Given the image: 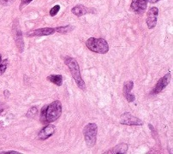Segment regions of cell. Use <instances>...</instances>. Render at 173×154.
<instances>
[{"label": "cell", "instance_id": "cell-1", "mask_svg": "<svg viewBox=\"0 0 173 154\" xmlns=\"http://www.w3.org/2000/svg\"><path fill=\"white\" fill-rule=\"evenodd\" d=\"M62 114V104L59 100L43 106L40 110V121L42 123H51L55 122Z\"/></svg>", "mask_w": 173, "mask_h": 154}, {"label": "cell", "instance_id": "cell-2", "mask_svg": "<svg viewBox=\"0 0 173 154\" xmlns=\"http://www.w3.org/2000/svg\"><path fill=\"white\" fill-rule=\"evenodd\" d=\"M64 63L70 69V71H71V74L74 78L78 87H80L81 89L85 90L86 86H85V83L81 78V75L80 67H79V64L76 62V60L73 58L66 57V58H64Z\"/></svg>", "mask_w": 173, "mask_h": 154}, {"label": "cell", "instance_id": "cell-3", "mask_svg": "<svg viewBox=\"0 0 173 154\" xmlns=\"http://www.w3.org/2000/svg\"><path fill=\"white\" fill-rule=\"evenodd\" d=\"M86 47L91 51L99 53V54H105L109 51V45L106 39L104 38H96L91 37L86 42Z\"/></svg>", "mask_w": 173, "mask_h": 154}, {"label": "cell", "instance_id": "cell-4", "mask_svg": "<svg viewBox=\"0 0 173 154\" xmlns=\"http://www.w3.org/2000/svg\"><path fill=\"white\" fill-rule=\"evenodd\" d=\"M98 127L95 123H88L83 128V135L86 145L93 147L96 143Z\"/></svg>", "mask_w": 173, "mask_h": 154}, {"label": "cell", "instance_id": "cell-5", "mask_svg": "<svg viewBox=\"0 0 173 154\" xmlns=\"http://www.w3.org/2000/svg\"><path fill=\"white\" fill-rule=\"evenodd\" d=\"M120 122L122 124H124V125H136V126H141L142 125V121L141 119L135 117L133 115H131L130 113L128 112H124L121 116V120H120Z\"/></svg>", "mask_w": 173, "mask_h": 154}, {"label": "cell", "instance_id": "cell-6", "mask_svg": "<svg viewBox=\"0 0 173 154\" xmlns=\"http://www.w3.org/2000/svg\"><path fill=\"white\" fill-rule=\"evenodd\" d=\"M159 16V10L156 7H152L149 9L148 13V18H147V24L149 29L155 28L157 25V19Z\"/></svg>", "mask_w": 173, "mask_h": 154}, {"label": "cell", "instance_id": "cell-7", "mask_svg": "<svg viewBox=\"0 0 173 154\" xmlns=\"http://www.w3.org/2000/svg\"><path fill=\"white\" fill-rule=\"evenodd\" d=\"M170 80V73H167L164 75L162 78L160 79V80L158 81V83L156 84V86L154 87V90L152 91L153 94H158L160 93L161 91H163L165 87H167V85L169 84Z\"/></svg>", "mask_w": 173, "mask_h": 154}, {"label": "cell", "instance_id": "cell-8", "mask_svg": "<svg viewBox=\"0 0 173 154\" xmlns=\"http://www.w3.org/2000/svg\"><path fill=\"white\" fill-rule=\"evenodd\" d=\"M56 130V127L52 124H49V125L45 126V128H43L39 131L38 135V139L39 141H45L51 136L53 135Z\"/></svg>", "mask_w": 173, "mask_h": 154}, {"label": "cell", "instance_id": "cell-9", "mask_svg": "<svg viewBox=\"0 0 173 154\" xmlns=\"http://www.w3.org/2000/svg\"><path fill=\"white\" fill-rule=\"evenodd\" d=\"M134 87V82L132 80H128L126 81L123 85V95H124L125 99L128 100V102H133L135 101V97L130 92L133 89Z\"/></svg>", "mask_w": 173, "mask_h": 154}, {"label": "cell", "instance_id": "cell-10", "mask_svg": "<svg viewBox=\"0 0 173 154\" xmlns=\"http://www.w3.org/2000/svg\"><path fill=\"white\" fill-rule=\"evenodd\" d=\"M55 31V28H39L36 30H33L31 32H29L27 33L28 37H34V36H44V35H51L53 34Z\"/></svg>", "mask_w": 173, "mask_h": 154}, {"label": "cell", "instance_id": "cell-11", "mask_svg": "<svg viewBox=\"0 0 173 154\" xmlns=\"http://www.w3.org/2000/svg\"><path fill=\"white\" fill-rule=\"evenodd\" d=\"M148 6V1L147 0H132L131 10L135 12L142 13L144 12Z\"/></svg>", "mask_w": 173, "mask_h": 154}, {"label": "cell", "instance_id": "cell-12", "mask_svg": "<svg viewBox=\"0 0 173 154\" xmlns=\"http://www.w3.org/2000/svg\"><path fill=\"white\" fill-rule=\"evenodd\" d=\"M13 31H14V36H15V39H16L17 48L20 51V52H23V49H24V41H23V33H22L21 30L18 28L16 29L14 28Z\"/></svg>", "mask_w": 173, "mask_h": 154}, {"label": "cell", "instance_id": "cell-13", "mask_svg": "<svg viewBox=\"0 0 173 154\" xmlns=\"http://www.w3.org/2000/svg\"><path fill=\"white\" fill-rule=\"evenodd\" d=\"M128 146L126 143H122L118 146H116L112 149H110L109 151H106L105 153L106 154H113V153H126L128 151Z\"/></svg>", "mask_w": 173, "mask_h": 154}, {"label": "cell", "instance_id": "cell-14", "mask_svg": "<svg viewBox=\"0 0 173 154\" xmlns=\"http://www.w3.org/2000/svg\"><path fill=\"white\" fill-rule=\"evenodd\" d=\"M71 12L76 16H81L85 15V14H86V13H88V9L86 8L85 6H83V5H81L80 4V5H76L74 8H72Z\"/></svg>", "mask_w": 173, "mask_h": 154}, {"label": "cell", "instance_id": "cell-15", "mask_svg": "<svg viewBox=\"0 0 173 154\" xmlns=\"http://www.w3.org/2000/svg\"><path fill=\"white\" fill-rule=\"evenodd\" d=\"M47 80L51 82V83H54L55 85H57L58 87L62 86L63 84V76L61 74H51L47 77Z\"/></svg>", "mask_w": 173, "mask_h": 154}, {"label": "cell", "instance_id": "cell-16", "mask_svg": "<svg viewBox=\"0 0 173 154\" xmlns=\"http://www.w3.org/2000/svg\"><path fill=\"white\" fill-rule=\"evenodd\" d=\"M74 29V28H72L71 25L64 26V27H59V28H56L55 31H57L58 33H67L71 32Z\"/></svg>", "mask_w": 173, "mask_h": 154}, {"label": "cell", "instance_id": "cell-17", "mask_svg": "<svg viewBox=\"0 0 173 154\" xmlns=\"http://www.w3.org/2000/svg\"><path fill=\"white\" fill-rule=\"evenodd\" d=\"M8 64H9V60L7 58L1 61V63H0V75L3 74L6 71V69L8 67Z\"/></svg>", "mask_w": 173, "mask_h": 154}, {"label": "cell", "instance_id": "cell-18", "mask_svg": "<svg viewBox=\"0 0 173 154\" xmlns=\"http://www.w3.org/2000/svg\"><path fill=\"white\" fill-rule=\"evenodd\" d=\"M37 113H38V109L34 106V107H31V108L29 110V111L27 112V116H28V117L34 118V117L37 115Z\"/></svg>", "mask_w": 173, "mask_h": 154}, {"label": "cell", "instance_id": "cell-19", "mask_svg": "<svg viewBox=\"0 0 173 154\" xmlns=\"http://www.w3.org/2000/svg\"><path fill=\"white\" fill-rule=\"evenodd\" d=\"M59 10H60V6H59V5H55V6L52 7L51 9V10H50V15H51V16H56V15L58 14V11H59Z\"/></svg>", "mask_w": 173, "mask_h": 154}, {"label": "cell", "instance_id": "cell-20", "mask_svg": "<svg viewBox=\"0 0 173 154\" xmlns=\"http://www.w3.org/2000/svg\"><path fill=\"white\" fill-rule=\"evenodd\" d=\"M33 0H22L21 1V6H20V9L22 10L23 7H26L29 3H31Z\"/></svg>", "mask_w": 173, "mask_h": 154}, {"label": "cell", "instance_id": "cell-21", "mask_svg": "<svg viewBox=\"0 0 173 154\" xmlns=\"http://www.w3.org/2000/svg\"><path fill=\"white\" fill-rule=\"evenodd\" d=\"M12 2L13 0H0V4L1 5H9Z\"/></svg>", "mask_w": 173, "mask_h": 154}, {"label": "cell", "instance_id": "cell-22", "mask_svg": "<svg viewBox=\"0 0 173 154\" xmlns=\"http://www.w3.org/2000/svg\"><path fill=\"white\" fill-rule=\"evenodd\" d=\"M2 154H11V153H18L17 151H2Z\"/></svg>", "mask_w": 173, "mask_h": 154}, {"label": "cell", "instance_id": "cell-23", "mask_svg": "<svg viewBox=\"0 0 173 154\" xmlns=\"http://www.w3.org/2000/svg\"><path fill=\"white\" fill-rule=\"evenodd\" d=\"M148 2H149V3H157V2H159L160 0H147Z\"/></svg>", "mask_w": 173, "mask_h": 154}, {"label": "cell", "instance_id": "cell-24", "mask_svg": "<svg viewBox=\"0 0 173 154\" xmlns=\"http://www.w3.org/2000/svg\"><path fill=\"white\" fill-rule=\"evenodd\" d=\"M5 93V95H6V97L9 96V94H10V93H9V91H4V93Z\"/></svg>", "mask_w": 173, "mask_h": 154}, {"label": "cell", "instance_id": "cell-25", "mask_svg": "<svg viewBox=\"0 0 173 154\" xmlns=\"http://www.w3.org/2000/svg\"><path fill=\"white\" fill-rule=\"evenodd\" d=\"M2 61V57H1V54H0V63Z\"/></svg>", "mask_w": 173, "mask_h": 154}]
</instances>
